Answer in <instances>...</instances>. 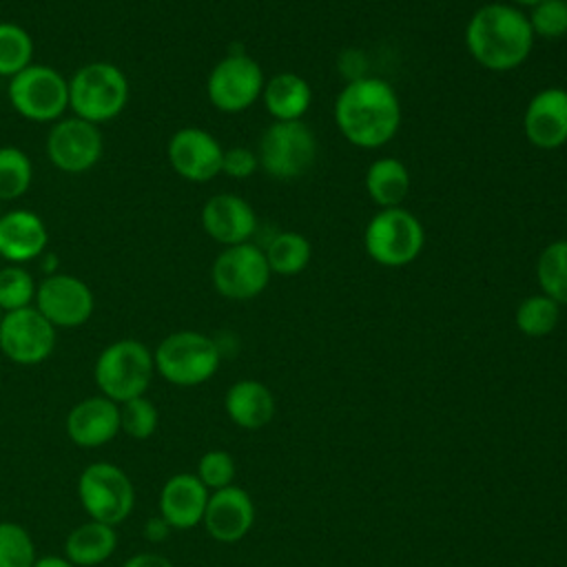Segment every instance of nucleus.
Returning a JSON list of instances; mask_svg holds the SVG:
<instances>
[{
    "mask_svg": "<svg viewBox=\"0 0 567 567\" xmlns=\"http://www.w3.org/2000/svg\"><path fill=\"white\" fill-rule=\"evenodd\" d=\"M334 124L352 146L381 148L401 128L399 93L381 78H352L334 100Z\"/></svg>",
    "mask_w": 567,
    "mask_h": 567,
    "instance_id": "f257e3e1",
    "label": "nucleus"
},
{
    "mask_svg": "<svg viewBox=\"0 0 567 567\" xmlns=\"http://www.w3.org/2000/svg\"><path fill=\"white\" fill-rule=\"evenodd\" d=\"M534 33L527 13L509 2H487L478 7L465 24V47L476 64L505 73L527 62Z\"/></svg>",
    "mask_w": 567,
    "mask_h": 567,
    "instance_id": "f03ea898",
    "label": "nucleus"
},
{
    "mask_svg": "<svg viewBox=\"0 0 567 567\" xmlns=\"http://www.w3.org/2000/svg\"><path fill=\"white\" fill-rule=\"evenodd\" d=\"M126 73L106 60L86 62L69 78V109L91 124L115 120L128 104Z\"/></svg>",
    "mask_w": 567,
    "mask_h": 567,
    "instance_id": "7ed1b4c3",
    "label": "nucleus"
},
{
    "mask_svg": "<svg viewBox=\"0 0 567 567\" xmlns=\"http://www.w3.org/2000/svg\"><path fill=\"white\" fill-rule=\"evenodd\" d=\"M155 374L153 350L137 339H117L95 359L93 379L106 399L115 403L144 396Z\"/></svg>",
    "mask_w": 567,
    "mask_h": 567,
    "instance_id": "20e7f679",
    "label": "nucleus"
},
{
    "mask_svg": "<svg viewBox=\"0 0 567 567\" xmlns=\"http://www.w3.org/2000/svg\"><path fill=\"white\" fill-rule=\"evenodd\" d=\"M155 374L179 388H195L215 377L221 363L219 346L197 330H175L153 350Z\"/></svg>",
    "mask_w": 567,
    "mask_h": 567,
    "instance_id": "39448f33",
    "label": "nucleus"
},
{
    "mask_svg": "<svg viewBox=\"0 0 567 567\" xmlns=\"http://www.w3.org/2000/svg\"><path fill=\"white\" fill-rule=\"evenodd\" d=\"M425 246L421 219L403 206L379 208L363 228L368 257L383 268H403L419 259Z\"/></svg>",
    "mask_w": 567,
    "mask_h": 567,
    "instance_id": "423d86ee",
    "label": "nucleus"
},
{
    "mask_svg": "<svg viewBox=\"0 0 567 567\" xmlns=\"http://www.w3.org/2000/svg\"><path fill=\"white\" fill-rule=\"evenodd\" d=\"M7 97L20 117L53 124L69 111V78L53 66L33 62L9 78Z\"/></svg>",
    "mask_w": 567,
    "mask_h": 567,
    "instance_id": "0eeeda50",
    "label": "nucleus"
},
{
    "mask_svg": "<svg viewBox=\"0 0 567 567\" xmlns=\"http://www.w3.org/2000/svg\"><path fill=\"white\" fill-rule=\"evenodd\" d=\"M317 137L303 120L272 122L259 137L257 159L275 179H297L317 162Z\"/></svg>",
    "mask_w": 567,
    "mask_h": 567,
    "instance_id": "6e6552de",
    "label": "nucleus"
},
{
    "mask_svg": "<svg viewBox=\"0 0 567 567\" xmlns=\"http://www.w3.org/2000/svg\"><path fill=\"white\" fill-rule=\"evenodd\" d=\"M78 498L89 518L117 527L135 507V487L120 465L97 461L82 470Z\"/></svg>",
    "mask_w": 567,
    "mask_h": 567,
    "instance_id": "1a4fd4ad",
    "label": "nucleus"
},
{
    "mask_svg": "<svg viewBox=\"0 0 567 567\" xmlns=\"http://www.w3.org/2000/svg\"><path fill=\"white\" fill-rule=\"evenodd\" d=\"M264 69L255 58L235 51L215 62L206 78V97L221 113H241L261 100Z\"/></svg>",
    "mask_w": 567,
    "mask_h": 567,
    "instance_id": "9d476101",
    "label": "nucleus"
},
{
    "mask_svg": "<svg viewBox=\"0 0 567 567\" xmlns=\"http://www.w3.org/2000/svg\"><path fill=\"white\" fill-rule=\"evenodd\" d=\"M270 268L259 248L252 241L221 248L210 266L213 288L230 301H250L259 297L270 284Z\"/></svg>",
    "mask_w": 567,
    "mask_h": 567,
    "instance_id": "9b49d317",
    "label": "nucleus"
},
{
    "mask_svg": "<svg viewBox=\"0 0 567 567\" xmlns=\"http://www.w3.org/2000/svg\"><path fill=\"white\" fill-rule=\"evenodd\" d=\"M49 162L69 175H82L91 171L104 151V137L97 124L69 115L51 124L44 142Z\"/></svg>",
    "mask_w": 567,
    "mask_h": 567,
    "instance_id": "f8f14e48",
    "label": "nucleus"
},
{
    "mask_svg": "<svg viewBox=\"0 0 567 567\" xmlns=\"http://www.w3.org/2000/svg\"><path fill=\"white\" fill-rule=\"evenodd\" d=\"M55 330L35 306L4 312L0 321V352L18 365H38L53 354Z\"/></svg>",
    "mask_w": 567,
    "mask_h": 567,
    "instance_id": "ddd939ff",
    "label": "nucleus"
},
{
    "mask_svg": "<svg viewBox=\"0 0 567 567\" xmlns=\"http://www.w3.org/2000/svg\"><path fill=\"white\" fill-rule=\"evenodd\" d=\"M33 306L53 328H80L91 319L95 297L84 279L69 272H51L38 284Z\"/></svg>",
    "mask_w": 567,
    "mask_h": 567,
    "instance_id": "4468645a",
    "label": "nucleus"
},
{
    "mask_svg": "<svg viewBox=\"0 0 567 567\" xmlns=\"http://www.w3.org/2000/svg\"><path fill=\"white\" fill-rule=\"evenodd\" d=\"M166 157L171 168L186 182H210L221 173L224 146L213 133L199 126L177 128L168 144Z\"/></svg>",
    "mask_w": 567,
    "mask_h": 567,
    "instance_id": "2eb2a0df",
    "label": "nucleus"
},
{
    "mask_svg": "<svg viewBox=\"0 0 567 567\" xmlns=\"http://www.w3.org/2000/svg\"><path fill=\"white\" fill-rule=\"evenodd\" d=\"M523 133L540 151H556L567 142V89L536 91L523 113Z\"/></svg>",
    "mask_w": 567,
    "mask_h": 567,
    "instance_id": "dca6fc26",
    "label": "nucleus"
},
{
    "mask_svg": "<svg viewBox=\"0 0 567 567\" xmlns=\"http://www.w3.org/2000/svg\"><path fill=\"white\" fill-rule=\"evenodd\" d=\"M64 430L78 447H102L120 434V403L104 394L86 396L66 412Z\"/></svg>",
    "mask_w": 567,
    "mask_h": 567,
    "instance_id": "f3484780",
    "label": "nucleus"
},
{
    "mask_svg": "<svg viewBox=\"0 0 567 567\" xmlns=\"http://www.w3.org/2000/svg\"><path fill=\"white\" fill-rule=\"evenodd\" d=\"M252 523L255 503L244 487L233 483L210 492L202 520L210 538L217 543H237L252 529Z\"/></svg>",
    "mask_w": 567,
    "mask_h": 567,
    "instance_id": "a211bd4d",
    "label": "nucleus"
},
{
    "mask_svg": "<svg viewBox=\"0 0 567 567\" xmlns=\"http://www.w3.org/2000/svg\"><path fill=\"white\" fill-rule=\"evenodd\" d=\"M199 217L204 233L224 248L250 241L257 230V215L252 206L235 193H217L208 197Z\"/></svg>",
    "mask_w": 567,
    "mask_h": 567,
    "instance_id": "6ab92c4d",
    "label": "nucleus"
},
{
    "mask_svg": "<svg viewBox=\"0 0 567 567\" xmlns=\"http://www.w3.org/2000/svg\"><path fill=\"white\" fill-rule=\"evenodd\" d=\"M208 496L210 492L197 474H173L159 489V516L171 525V529H193L204 520Z\"/></svg>",
    "mask_w": 567,
    "mask_h": 567,
    "instance_id": "aec40b11",
    "label": "nucleus"
},
{
    "mask_svg": "<svg viewBox=\"0 0 567 567\" xmlns=\"http://www.w3.org/2000/svg\"><path fill=\"white\" fill-rule=\"evenodd\" d=\"M49 244L42 217L27 208L0 213V257L7 264L24 266L38 259Z\"/></svg>",
    "mask_w": 567,
    "mask_h": 567,
    "instance_id": "412c9836",
    "label": "nucleus"
},
{
    "mask_svg": "<svg viewBox=\"0 0 567 567\" xmlns=\"http://www.w3.org/2000/svg\"><path fill=\"white\" fill-rule=\"evenodd\" d=\"M224 410L237 427L255 432L275 419L277 403L266 383L257 379H239L226 390Z\"/></svg>",
    "mask_w": 567,
    "mask_h": 567,
    "instance_id": "4be33fe9",
    "label": "nucleus"
},
{
    "mask_svg": "<svg viewBox=\"0 0 567 567\" xmlns=\"http://www.w3.org/2000/svg\"><path fill=\"white\" fill-rule=\"evenodd\" d=\"M261 100L272 122H295L303 120L308 113L312 104V89L299 73L281 71L266 78Z\"/></svg>",
    "mask_w": 567,
    "mask_h": 567,
    "instance_id": "5701e85b",
    "label": "nucleus"
},
{
    "mask_svg": "<svg viewBox=\"0 0 567 567\" xmlns=\"http://www.w3.org/2000/svg\"><path fill=\"white\" fill-rule=\"evenodd\" d=\"M117 549V532L113 525L89 518L73 527L64 538V558L75 567H95L106 563Z\"/></svg>",
    "mask_w": 567,
    "mask_h": 567,
    "instance_id": "b1692460",
    "label": "nucleus"
},
{
    "mask_svg": "<svg viewBox=\"0 0 567 567\" xmlns=\"http://www.w3.org/2000/svg\"><path fill=\"white\" fill-rule=\"evenodd\" d=\"M410 171L399 157H377L363 175V188L379 208L401 206L410 193Z\"/></svg>",
    "mask_w": 567,
    "mask_h": 567,
    "instance_id": "393cba45",
    "label": "nucleus"
},
{
    "mask_svg": "<svg viewBox=\"0 0 567 567\" xmlns=\"http://www.w3.org/2000/svg\"><path fill=\"white\" fill-rule=\"evenodd\" d=\"M264 255L272 275L295 277L308 268L312 259V246L306 235L297 230H284L268 241Z\"/></svg>",
    "mask_w": 567,
    "mask_h": 567,
    "instance_id": "a878e982",
    "label": "nucleus"
},
{
    "mask_svg": "<svg viewBox=\"0 0 567 567\" xmlns=\"http://www.w3.org/2000/svg\"><path fill=\"white\" fill-rule=\"evenodd\" d=\"M536 281L543 295L567 306V239L547 244L536 259Z\"/></svg>",
    "mask_w": 567,
    "mask_h": 567,
    "instance_id": "bb28decb",
    "label": "nucleus"
},
{
    "mask_svg": "<svg viewBox=\"0 0 567 567\" xmlns=\"http://www.w3.org/2000/svg\"><path fill=\"white\" fill-rule=\"evenodd\" d=\"M558 321H560V306L543 292L525 297L516 306V312H514V323H516L518 332H523L525 337H532V339L551 334L556 330Z\"/></svg>",
    "mask_w": 567,
    "mask_h": 567,
    "instance_id": "cd10ccee",
    "label": "nucleus"
},
{
    "mask_svg": "<svg viewBox=\"0 0 567 567\" xmlns=\"http://www.w3.org/2000/svg\"><path fill=\"white\" fill-rule=\"evenodd\" d=\"M33 184L31 157L13 144L0 146V202L20 199Z\"/></svg>",
    "mask_w": 567,
    "mask_h": 567,
    "instance_id": "c85d7f7f",
    "label": "nucleus"
},
{
    "mask_svg": "<svg viewBox=\"0 0 567 567\" xmlns=\"http://www.w3.org/2000/svg\"><path fill=\"white\" fill-rule=\"evenodd\" d=\"M33 38L18 22H0V78H13L33 64Z\"/></svg>",
    "mask_w": 567,
    "mask_h": 567,
    "instance_id": "c756f323",
    "label": "nucleus"
},
{
    "mask_svg": "<svg viewBox=\"0 0 567 567\" xmlns=\"http://www.w3.org/2000/svg\"><path fill=\"white\" fill-rule=\"evenodd\" d=\"M35 290H38V284L24 266L7 264L0 268V310L2 312L33 306Z\"/></svg>",
    "mask_w": 567,
    "mask_h": 567,
    "instance_id": "7c9ffc66",
    "label": "nucleus"
},
{
    "mask_svg": "<svg viewBox=\"0 0 567 567\" xmlns=\"http://www.w3.org/2000/svg\"><path fill=\"white\" fill-rule=\"evenodd\" d=\"M35 560V543L27 527L0 520V567H33Z\"/></svg>",
    "mask_w": 567,
    "mask_h": 567,
    "instance_id": "2f4dec72",
    "label": "nucleus"
},
{
    "mask_svg": "<svg viewBox=\"0 0 567 567\" xmlns=\"http://www.w3.org/2000/svg\"><path fill=\"white\" fill-rule=\"evenodd\" d=\"M157 423H159V412L146 394L120 403V432L128 434L131 439L144 441L153 436L157 430Z\"/></svg>",
    "mask_w": 567,
    "mask_h": 567,
    "instance_id": "473e14b6",
    "label": "nucleus"
},
{
    "mask_svg": "<svg viewBox=\"0 0 567 567\" xmlns=\"http://www.w3.org/2000/svg\"><path fill=\"white\" fill-rule=\"evenodd\" d=\"M534 38L556 40L567 35V0H540L527 11Z\"/></svg>",
    "mask_w": 567,
    "mask_h": 567,
    "instance_id": "72a5a7b5",
    "label": "nucleus"
},
{
    "mask_svg": "<svg viewBox=\"0 0 567 567\" xmlns=\"http://www.w3.org/2000/svg\"><path fill=\"white\" fill-rule=\"evenodd\" d=\"M195 474L206 485L208 492H215V489L233 485L235 474H237V465H235V458H233L230 452L208 450L199 456Z\"/></svg>",
    "mask_w": 567,
    "mask_h": 567,
    "instance_id": "f704fd0d",
    "label": "nucleus"
},
{
    "mask_svg": "<svg viewBox=\"0 0 567 567\" xmlns=\"http://www.w3.org/2000/svg\"><path fill=\"white\" fill-rule=\"evenodd\" d=\"M259 168V159H257V151L248 148V146H230L224 148V157H221V173L233 177V179H246L250 175H255Z\"/></svg>",
    "mask_w": 567,
    "mask_h": 567,
    "instance_id": "c9c22d12",
    "label": "nucleus"
},
{
    "mask_svg": "<svg viewBox=\"0 0 567 567\" xmlns=\"http://www.w3.org/2000/svg\"><path fill=\"white\" fill-rule=\"evenodd\" d=\"M122 567H173V563L157 551H140L122 563Z\"/></svg>",
    "mask_w": 567,
    "mask_h": 567,
    "instance_id": "e433bc0d",
    "label": "nucleus"
},
{
    "mask_svg": "<svg viewBox=\"0 0 567 567\" xmlns=\"http://www.w3.org/2000/svg\"><path fill=\"white\" fill-rule=\"evenodd\" d=\"M144 534H146V538H148L151 543H162V540H166V538H168V534H171V525H168V523L157 514V516H151V518L146 520Z\"/></svg>",
    "mask_w": 567,
    "mask_h": 567,
    "instance_id": "4c0bfd02",
    "label": "nucleus"
},
{
    "mask_svg": "<svg viewBox=\"0 0 567 567\" xmlns=\"http://www.w3.org/2000/svg\"><path fill=\"white\" fill-rule=\"evenodd\" d=\"M33 567H75L71 560H66L64 556H40Z\"/></svg>",
    "mask_w": 567,
    "mask_h": 567,
    "instance_id": "58836bf2",
    "label": "nucleus"
},
{
    "mask_svg": "<svg viewBox=\"0 0 567 567\" xmlns=\"http://www.w3.org/2000/svg\"><path fill=\"white\" fill-rule=\"evenodd\" d=\"M540 0H512L509 4H514V7H518V9H532L534 4H538Z\"/></svg>",
    "mask_w": 567,
    "mask_h": 567,
    "instance_id": "ea45409f",
    "label": "nucleus"
},
{
    "mask_svg": "<svg viewBox=\"0 0 567 567\" xmlns=\"http://www.w3.org/2000/svg\"><path fill=\"white\" fill-rule=\"evenodd\" d=\"M2 315H4V312H2V310H0V321H2Z\"/></svg>",
    "mask_w": 567,
    "mask_h": 567,
    "instance_id": "a19ab883",
    "label": "nucleus"
},
{
    "mask_svg": "<svg viewBox=\"0 0 567 567\" xmlns=\"http://www.w3.org/2000/svg\"><path fill=\"white\" fill-rule=\"evenodd\" d=\"M0 268H2V257H0Z\"/></svg>",
    "mask_w": 567,
    "mask_h": 567,
    "instance_id": "79ce46f5",
    "label": "nucleus"
}]
</instances>
